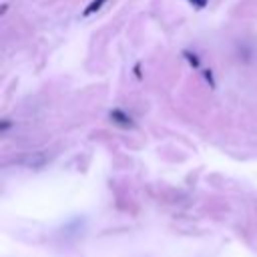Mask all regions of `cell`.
Segmentation results:
<instances>
[{"label":"cell","mask_w":257,"mask_h":257,"mask_svg":"<svg viewBox=\"0 0 257 257\" xmlns=\"http://www.w3.org/2000/svg\"><path fill=\"white\" fill-rule=\"evenodd\" d=\"M110 118H112V122H116V124L133 126V118H131V116H126L122 110H112V112H110Z\"/></svg>","instance_id":"1"},{"label":"cell","mask_w":257,"mask_h":257,"mask_svg":"<svg viewBox=\"0 0 257 257\" xmlns=\"http://www.w3.org/2000/svg\"><path fill=\"white\" fill-rule=\"evenodd\" d=\"M104 2H106V0H92V2L86 6V10H84L82 14H84V16H90V14H94L96 10H100V6H102Z\"/></svg>","instance_id":"2"},{"label":"cell","mask_w":257,"mask_h":257,"mask_svg":"<svg viewBox=\"0 0 257 257\" xmlns=\"http://www.w3.org/2000/svg\"><path fill=\"white\" fill-rule=\"evenodd\" d=\"M191 2H193V4H195V6H197V8H203V6H205V2H207V0H191Z\"/></svg>","instance_id":"3"}]
</instances>
